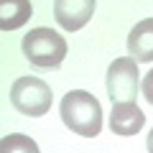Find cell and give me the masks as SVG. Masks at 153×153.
Returning <instances> with one entry per match:
<instances>
[{"mask_svg":"<svg viewBox=\"0 0 153 153\" xmlns=\"http://www.w3.org/2000/svg\"><path fill=\"white\" fill-rule=\"evenodd\" d=\"M10 102L18 112L28 115V117H41L51 110L54 92L38 76H21V79H16L10 89Z\"/></svg>","mask_w":153,"mask_h":153,"instance_id":"3957f363","label":"cell"},{"mask_svg":"<svg viewBox=\"0 0 153 153\" xmlns=\"http://www.w3.org/2000/svg\"><path fill=\"white\" fill-rule=\"evenodd\" d=\"M148 153H153V130L148 133Z\"/></svg>","mask_w":153,"mask_h":153,"instance_id":"8fae6325","label":"cell"},{"mask_svg":"<svg viewBox=\"0 0 153 153\" xmlns=\"http://www.w3.org/2000/svg\"><path fill=\"white\" fill-rule=\"evenodd\" d=\"M146 125V112L135 102H117L110 112V128L117 135H135Z\"/></svg>","mask_w":153,"mask_h":153,"instance_id":"8992f818","label":"cell"},{"mask_svg":"<svg viewBox=\"0 0 153 153\" xmlns=\"http://www.w3.org/2000/svg\"><path fill=\"white\" fill-rule=\"evenodd\" d=\"M61 120L71 133L82 138H94L102 130V107L94 94L84 89H71L61 100Z\"/></svg>","mask_w":153,"mask_h":153,"instance_id":"6da1fadb","label":"cell"},{"mask_svg":"<svg viewBox=\"0 0 153 153\" xmlns=\"http://www.w3.org/2000/svg\"><path fill=\"white\" fill-rule=\"evenodd\" d=\"M128 51L130 59L148 64L153 61V18H143L140 23H135L128 36Z\"/></svg>","mask_w":153,"mask_h":153,"instance_id":"52a82bcc","label":"cell"},{"mask_svg":"<svg viewBox=\"0 0 153 153\" xmlns=\"http://www.w3.org/2000/svg\"><path fill=\"white\" fill-rule=\"evenodd\" d=\"M0 10H3V16H0V28L3 31H13V28L23 26V23L31 18L33 13V5L28 3V0H3L0 3Z\"/></svg>","mask_w":153,"mask_h":153,"instance_id":"ba28073f","label":"cell"},{"mask_svg":"<svg viewBox=\"0 0 153 153\" xmlns=\"http://www.w3.org/2000/svg\"><path fill=\"white\" fill-rule=\"evenodd\" d=\"M107 94L115 105L135 102L138 97V64L130 56L115 59L107 69Z\"/></svg>","mask_w":153,"mask_h":153,"instance_id":"277c9868","label":"cell"},{"mask_svg":"<svg viewBox=\"0 0 153 153\" xmlns=\"http://www.w3.org/2000/svg\"><path fill=\"white\" fill-rule=\"evenodd\" d=\"M97 3L94 0H56L54 3V16L64 31H79L82 26H87V21L92 18Z\"/></svg>","mask_w":153,"mask_h":153,"instance_id":"5b68a950","label":"cell"},{"mask_svg":"<svg viewBox=\"0 0 153 153\" xmlns=\"http://www.w3.org/2000/svg\"><path fill=\"white\" fill-rule=\"evenodd\" d=\"M0 153H38V146L28 135L10 133V135H5L0 140Z\"/></svg>","mask_w":153,"mask_h":153,"instance_id":"9c48e42d","label":"cell"},{"mask_svg":"<svg viewBox=\"0 0 153 153\" xmlns=\"http://www.w3.org/2000/svg\"><path fill=\"white\" fill-rule=\"evenodd\" d=\"M140 92H143V97L153 105V69L146 74V79H143V84H140Z\"/></svg>","mask_w":153,"mask_h":153,"instance_id":"30bf717a","label":"cell"},{"mask_svg":"<svg viewBox=\"0 0 153 153\" xmlns=\"http://www.w3.org/2000/svg\"><path fill=\"white\" fill-rule=\"evenodd\" d=\"M23 54L33 66L56 69L66 56V41L51 28H33L23 36Z\"/></svg>","mask_w":153,"mask_h":153,"instance_id":"7a4b0ae2","label":"cell"}]
</instances>
